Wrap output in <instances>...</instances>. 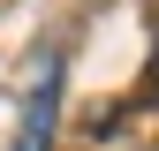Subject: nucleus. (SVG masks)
<instances>
[{
	"label": "nucleus",
	"instance_id": "1",
	"mask_svg": "<svg viewBox=\"0 0 159 151\" xmlns=\"http://www.w3.org/2000/svg\"><path fill=\"white\" fill-rule=\"evenodd\" d=\"M53 121H61V53L30 68L23 83V113H15V151H53Z\"/></svg>",
	"mask_w": 159,
	"mask_h": 151
},
{
	"label": "nucleus",
	"instance_id": "2",
	"mask_svg": "<svg viewBox=\"0 0 159 151\" xmlns=\"http://www.w3.org/2000/svg\"><path fill=\"white\" fill-rule=\"evenodd\" d=\"M152 83H159V61H152Z\"/></svg>",
	"mask_w": 159,
	"mask_h": 151
}]
</instances>
